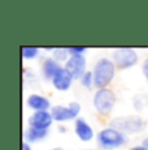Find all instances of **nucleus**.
Segmentation results:
<instances>
[{
	"mask_svg": "<svg viewBox=\"0 0 148 150\" xmlns=\"http://www.w3.org/2000/svg\"><path fill=\"white\" fill-rule=\"evenodd\" d=\"M51 150H64V149H62L61 146H56V148H52Z\"/></svg>",
	"mask_w": 148,
	"mask_h": 150,
	"instance_id": "obj_25",
	"label": "nucleus"
},
{
	"mask_svg": "<svg viewBox=\"0 0 148 150\" xmlns=\"http://www.w3.org/2000/svg\"><path fill=\"white\" fill-rule=\"evenodd\" d=\"M73 81H74V80L72 79V76H70V74L66 72V69L64 68V65L60 68V71L55 74V77L51 80L52 86L56 89V90H59V91L69 90V89L72 88Z\"/></svg>",
	"mask_w": 148,
	"mask_h": 150,
	"instance_id": "obj_10",
	"label": "nucleus"
},
{
	"mask_svg": "<svg viewBox=\"0 0 148 150\" xmlns=\"http://www.w3.org/2000/svg\"><path fill=\"white\" fill-rule=\"evenodd\" d=\"M74 133L75 136L82 141V142H90L94 140L95 133H94L92 127L90 125V123L87 120H84L83 117H78L74 122Z\"/></svg>",
	"mask_w": 148,
	"mask_h": 150,
	"instance_id": "obj_8",
	"label": "nucleus"
},
{
	"mask_svg": "<svg viewBox=\"0 0 148 150\" xmlns=\"http://www.w3.org/2000/svg\"><path fill=\"white\" fill-rule=\"evenodd\" d=\"M114 65L118 69H129L133 68L134 65H136L139 60L138 52L134 48L130 47H121V48H116L112 54V57Z\"/></svg>",
	"mask_w": 148,
	"mask_h": 150,
	"instance_id": "obj_5",
	"label": "nucleus"
},
{
	"mask_svg": "<svg viewBox=\"0 0 148 150\" xmlns=\"http://www.w3.org/2000/svg\"><path fill=\"white\" fill-rule=\"evenodd\" d=\"M84 150H92V149H84Z\"/></svg>",
	"mask_w": 148,
	"mask_h": 150,
	"instance_id": "obj_26",
	"label": "nucleus"
},
{
	"mask_svg": "<svg viewBox=\"0 0 148 150\" xmlns=\"http://www.w3.org/2000/svg\"><path fill=\"white\" fill-rule=\"evenodd\" d=\"M130 150H148V148H146V146L142 144V145H136V146H134V148H131Z\"/></svg>",
	"mask_w": 148,
	"mask_h": 150,
	"instance_id": "obj_22",
	"label": "nucleus"
},
{
	"mask_svg": "<svg viewBox=\"0 0 148 150\" xmlns=\"http://www.w3.org/2000/svg\"><path fill=\"white\" fill-rule=\"evenodd\" d=\"M143 145L146 146V148H148V137H147V138H144V140H143Z\"/></svg>",
	"mask_w": 148,
	"mask_h": 150,
	"instance_id": "obj_24",
	"label": "nucleus"
},
{
	"mask_svg": "<svg viewBox=\"0 0 148 150\" xmlns=\"http://www.w3.org/2000/svg\"><path fill=\"white\" fill-rule=\"evenodd\" d=\"M109 127L118 129L125 134H133L139 133L144 128V122L142 120V117L136 115H127V116H117L112 119Z\"/></svg>",
	"mask_w": 148,
	"mask_h": 150,
	"instance_id": "obj_4",
	"label": "nucleus"
},
{
	"mask_svg": "<svg viewBox=\"0 0 148 150\" xmlns=\"http://www.w3.org/2000/svg\"><path fill=\"white\" fill-rule=\"evenodd\" d=\"M48 134V131L45 129H39V128H34V127H27L24 132V138L26 142L34 144V142H39V141L44 140Z\"/></svg>",
	"mask_w": 148,
	"mask_h": 150,
	"instance_id": "obj_13",
	"label": "nucleus"
},
{
	"mask_svg": "<svg viewBox=\"0 0 148 150\" xmlns=\"http://www.w3.org/2000/svg\"><path fill=\"white\" fill-rule=\"evenodd\" d=\"M61 67L62 65L56 62L52 56L45 57V59L43 60V63H42V68H40L42 69V76H43L45 80H50L51 81V80L55 77V74L60 71Z\"/></svg>",
	"mask_w": 148,
	"mask_h": 150,
	"instance_id": "obj_12",
	"label": "nucleus"
},
{
	"mask_svg": "<svg viewBox=\"0 0 148 150\" xmlns=\"http://www.w3.org/2000/svg\"><path fill=\"white\" fill-rule=\"evenodd\" d=\"M142 71H143V74H144V77H146V80L148 81V57H147L146 60H144L143 65H142Z\"/></svg>",
	"mask_w": 148,
	"mask_h": 150,
	"instance_id": "obj_19",
	"label": "nucleus"
},
{
	"mask_svg": "<svg viewBox=\"0 0 148 150\" xmlns=\"http://www.w3.org/2000/svg\"><path fill=\"white\" fill-rule=\"evenodd\" d=\"M116 69L112 59L109 57H100L94 65V80H95L96 89H105L110 85V82L114 80Z\"/></svg>",
	"mask_w": 148,
	"mask_h": 150,
	"instance_id": "obj_1",
	"label": "nucleus"
},
{
	"mask_svg": "<svg viewBox=\"0 0 148 150\" xmlns=\"http://www.w3.org/2000/svg\"><path fill=\"white\" fill-rule=\"evenodd\" d=\"M96 142L101 150H114L127 144V136L112 127L103 128L96 134Z\"/></svg>",
	"mask_w": 148,
	"mask_h": 150,
	"instance_id": "obj_2",
	"label": "nucleus"
},
{
	"mask_svg": "<svg viewBox=\"0 0 148 150\" xmlns=\"http://www.w3.org/2000/svg\"><path fill=\"white\" fill-rule=\"evenodd\" d=\"M39 52H40V50L35 46H24V47H21V56L25 60L36 59L39 56Z\"/></svg>",
	"mask_w": 148,
	"mask_h": 150,
	"instance_id": "obj_15",
	"label": "nucleus"
},
{
	"mask_svg": "<svg viewBox=\"0 0 148 150\" xmlns=\"http://www.w3.org/2000/svg\"><path fill=\"white\" fill-rule=\"evenodd\" d=\"M51 115L53 117V122H57V123H66V122H70V120H77V117L70 111L69 106H62V105L52 106Z\"/></svg>",
	"mask_w": 148,
	"mask_h": 150,
	"instance_id": "obj_11",
	"label": "nucleus"
},
{
	"mask_svg": "<svg viewBox=\"0 0 148 150\" xmlns=\"http://www.w3.org/2000/svg\"><path fill=\"white\" fill-rule=\"evenodd\" d=\"M22 150H33V148H31V144L24 141V142H22Z\"/></svg>",
	"mask_w": 148,
	"mask_h": 150,
	"instance_id": "obj_21",
	"label": "nucleus"
},
{
	"mask_svg": "<svg viewBox=\"0 0 148 150\" xmlns=\"http://www.w3.org/2000/svg\"><path fill=\"white\" fill-rule=\"evenodd\" d=\"M81 85L86 89H91L92 86H95V80H94V73L92 71H87L86 73L82 76V79L79 80Z\"/></svg>",
	"mask_w": 148,
	"mask_h": 150,
	"instance_id": "obj_16",
	"label": "nucleus"
},
{
	"mask_svg": "<svg viewBox=\"0 0 148 150\" xmlns=\"http://www.w3.org/2000/svg\"><path fill=\"white\" fill-rule=\"evenodd\" d=\"M136 105V108L138 110H142V105H143V103H142V100L139 99V98H135V99H134V106Z\"/></svg>",
	"mask_w": 148,
	"mask_h": 150,
	"instance_id": "obj_20",
	"label": "nucleus"
},
{
	"mask_svg": "<svg viewBox=\"0 0 148 150\" xmlns=\"http://www.w3.org/2000/svg\"><path fill=\"white\" fill-rule=\"evenodd\" d=\"M64 68L72 76L73 80H81L87 72V62L84 56H70L64 64Z\"/></svg>",
	"mask_w": 148,
	"mask_h": 150,
	"instance_id": "obj_6",
	"label": "nucleus"
},
{
	"mask_svg": "<svg viewBox=\"0 0 148 150\" xmlns=\"http://www.w3.org/2000/svg\"><path fill=\"white\" fill-rule=\"evenodd\" d=\"M59 132H60V133H65V132H66V127L60 125L59 127Z\"/></svg>",
	"mask_w": 148,
	"mask_h": 150,
	"instance_id": "obj_23",
	"label": "nucleus"
},
{
	"mask_svg": "<svg viewBox=\"0 0 148 150\" xmlns=\"http://www.w3.org/2000/svg\"><path fill=\"white\" fill-rule=\"evenodd\" d=\"M86 51H87V47H83V46H73V47H69L70 56H84Z\"/></svg>",
	"mask_w": 148,
	"mask_h": 150,
	"instance_id": "obj_17",
	"label": "nucleus"
},
{
	"mask_svg": "<svg viewBox=\"0 0 148 150\" xmlns=\"http://www.w3.org/2000/svg\"><path fill=\"white\" fill-rule=\"evenodd\" d=\"M69 108H70V111L73 112V115L74 116L78 119V116H79V114H81V110H82V107H81V105H79L78 102H70L69 105Z\"/></svg>",
	"mask_w": 148,
	"mask_h": 150,
	"instance_id": "obj_18",
	"label": "nucleus"
},
{
	"mask_svg": "<svg viewBox=\"0 0 148 150\" xmlns=\"http://www.w3.org/2000/svg\"><path fill=\"white\" fill-rule=\"evenodd\" d=\"M92 105L94 108L96 110L99 115L105 116L109 115L110 111L113 110L116 105V94L112 89L105 88V89H96L95 94L92 98Z\"/></svg>",
	"mask_w": 148,
	"mask_h": 150,
	"instance_id": "obj_3",
	"label": "nucleus"
},
{
	"mask_svg": "<svg viewBox=\"0 0 148 150\" xmlns=\"http://www.w3.org/2000/svg\"><path fill=\"white\" fill-rule=\"evenodd\" d=\"M26 106L30 110H33V112L51 111V108H52L50 99L43 94H38V93H33L26 98Z\"/></svg>",
	"mask_w": 148,
	"mask_h": 150,
	"instance_id": "obj_9",
	"label": "nucleus"
},
{
	"mask_svg": "<svg viewBox=\"0 0 148 150\" xmlns=\"http://www.w3.org/2000/svg\"><path fill=\"white\" fill-rule=\"evenodd\" d=\"M52 123H53V117H52V115H51V111L33 112L29 116V119H27L29 127L45 129V131H48L50 127H52Z\"/></svg>",
	"mask_w": 148,
	"mask_h": 150,
	"instance_id": "obj_7",
	"label": "nucleus"
},
{
	"mask_svg": "<svg viewBox=\"0 0 148 150\" xmlns=\"http://www.w3.org/2000/svg\"><path fill=\"white\" fill-rule=\"evenodd\" d=\"M52 57L56 60L57 63H66L68 59L70 57V54H69V48L66 47H55L52 51Z\"/></svg>",
	"mask_w": 148,
	"mask_h": 150,
	"instance_id": "obj_14",
	"label": "nucleus"
}]
</instances>
